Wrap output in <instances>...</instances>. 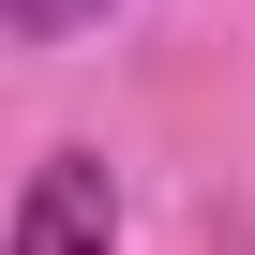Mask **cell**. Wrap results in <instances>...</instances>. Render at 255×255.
I'll list each match as a JSON object with an SVG mask.
<instances>
[{
	"instance_id": "obj_1",
	"label": "cell",
	"mask_w": 255,
	"mask_h": 255,
	"mask_svg": "<svg viewBox=\"0 0 255 255\" xmlns=\"http://www.w3.org/2000/svg\"><path fill=\"white\" fill-rule=\"evenodd\" d=\"M0 255H120V195H105V165H90V150L30 165V195H15V240H0Z\"/></svg>"
},
{
	"instance_id": "obj_2",
	"label": "cell",
	"mask_w": 255,
	"mask_h": 255,
	"mask_svg": "<svg viewBox=\"0 0 255 255\" xmlns=\"http://www.w3.org/2000/svg\"><path fill=\"white\" fill-rule=\"evenodd\" d=\"M105 15V0H0V30H15V45H60V30H90Z\"/></svg>"
}]
</instances>
